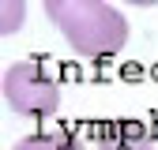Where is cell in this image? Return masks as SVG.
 Wrapping results in <instances>:
<instances>
[{
    "label": "cell",
    "mask_w": 158,
    "mask_h": 150,
    "mask_svg": "<svg viewBox=\"0 0 158 150\" xmlns=\"http://www.w3.org/2000/svg\"><path fill=\"white\" fill-rule=\"evenodd\" d=\"M45 15L79 56H113L128 41V19L102 0H45Z\"/></svg>",
    "instance_id": "obj_1"
},
{
    "label": "cell",
    "mask_w": 158,
    "mask_h": 150,
    "mask_svg": "<svg viewBox=\"0 0 158 150\" xmlns=\"http://www.w3.org/2000/svg\"><path fill=\"white\" fill-rule=\"evenodd\" d=\"M94 139H98V150H154L151 128L139 120H106Z\"/></svg>",
    "instance_id": "obj_3"
},
{
    "label": "cell",
    "mask_w": 158,
    "mask_h": 150,
    "mask_svg": "<svg viewBox=\"0 0 158 150\" xmlns=\"http://www.w3.org/2000/svg\"><path fill=\"white\" fill-rule=\"evenodd\" d=\"M11 150H87V146L75 135H68V131H53V135H27Z\"/></svg>",
    "instance_id": "obj_4"
},
{
    "label": "cell",
    "mask_w": 158,
    "mask_h": 150,
    "mask_svg": "<svg viewBox=\"0 0 158 150\" xmlns=\"http://www.w3.org/2000/svg\"><path fill=\"white\" fill-rule=\"evenodd\" d=\"M4 101L23 116H49L60 105V86L42 64L23 60L4 71Z\"/></svg>",
    "instance_id": "obj_2"
}]
</instances>
